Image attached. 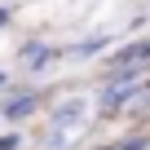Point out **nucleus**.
<instances>
[{"instance_id": "obj_1", "label": "nucleus", "mask_w": 150, "mask_h": 150, "mask_svg": "<svg viewBox=\"0 0 150 150\" xmlns=\"http://www.w3.org/2000/svg\"><path fill=\"white\" fill-rule=\"evenodd\" d=\"M146 57H150V40H137V44L119 49V53L110 57V66H132V62H146Z\"/></svg>"}, {"instance_id": "obj_2", "label": "nucleus", "mask_w": 150, "mask_h": 150, "mask_svg": "<svg viewBox=\"0 0 150 150\" xmlns=\"http://www.w3.org/2000/svg\"><path fill=\"white\" fill-rule=\"evenodd\" d=\"M31 106H35V97H18V102H9V106H5V115H9V119H27V115H31Z\"/></svg>"}, {"instance_id": "obj_3", "label": "nucleus", "mask_w": 150, "mask_h": 150, "mask_svg": "<svg viewBox=\"0 0 150 150\" xmlns=\"http://www.w3.org/2000/svg\"><path fill=\"white\" fill-rule=\"evenodd\" d=\"M119 150H146V141H141V137H132V141H124Z\"/></svg>"}, {"instance_id": "obj_4", "label": "nucleus", "mask_w": 150, "mask_h": 150, "mask_svg": "<svg viewBox=\"0 0 150 150\" xmlns=\"http://www.w3.org/2000/svg\"><path fill=\"white\" fill-rule=\"evenodd\" d=\"M18 146V137H0V150H13Z\"/></svg>"}]
</instances>
